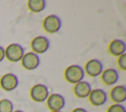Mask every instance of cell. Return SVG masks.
I'll list each match as a JSON object with an SVG mask.
<instances>
[{
    "label": "cell",
    "mask_w": 126,
    "mask_h": 112,
    "mask_svg": "<svg viewBox=\"0 0 126 112\" xmlns=\"http://www.w3.org/2000/svg\"><path fill=\"white\" fill-rule=\"evenodd\" d=\"M49 94V89L44 84H35L30 89V96L34 102L46 101Z\"/></svg>",
    "instance_id": "obj_3"
},
{
    "label": "cell",
    "mask_w": 126,
    "mask_h": 112,
    "mask_svg": "<svg viewBox=\"0 0 126 112\" xmlns=\"http://www.w3.org/2000/svg\"><path fill=\"white\" fill-rule=\"evenodd\" d=\"M46 105L50 111H61L65 106V97L59 93H51L46 99Z\"/></svg>",
    "instance_id": "obj_10"
},
{
    "label": "cell",
    "mask_w": 126,
    "mask_h": 112,
    "mask_svg": "<svg viewBox=\"0 0 126 112\" xmlns=\"http://www.w3.org/2000/svg\"><path fill=\"white\" fill-rule=\"evenodd\" d=\"M27 6L32 13H39L46 8V2L44 0H29Z\"/></svg>",
    "instance_id": "obj_15"
},
{
    "label": "cell",
    "mask_w": 126,
    "mask_h": 112,
    "mask_svg": "<svg viewBox=\"0 0 126 112\" xmlns=\"http://www.w3.org/2000/svg\"><path fill=\"white\" fill-rule=\"evenodd\" d=\"M50 46V41L46 36L43 35H37L34 36L31 41V48L32 52L39 55L45 53Z\"/></svg>",
    "instance_id": "obj_5"
},
{
    "label": "cell",
    "mask_w": 126,
    "mask_h": 112,
    "mask_svg": "<svg viewBox=\"0 0 126 112\" xmlns=\"http://www.w3.org/2000/svg\"><path fill=\"white\" fill-rule=\"evenodd\" d=\"M116 64L118 66V68L122 71H126V53L122 54L121 56L117 57V61Z\"/></svg>",
    "instance_id": "obj_18"
},
{
    "label": "cell",
    "mask_w": 126,
    "mask_h": 112,
    "mask_svg": "<svg viewBox=\"0 0 126 112\" xmlns=\"http://www.w3.org/2000/svg\"><path fill=\"white\" fill-rule=\"evenodd\" d=\"M14 104L10 99H0V112H13Z\"/></svg>",
    "instance_id": "obj_16"
},
{
    "label": "cell",
    "mask_w": 126,
    "mask_h": 112,
    "mask_svg": "<svg viewBox=\"0 0 126 112\" xmlns=\"http://www.w3.org/2000/svg\"><path fill=\"white\" fill-rule=\"evenodd\" d=\"M88 98H89L90 103L93 106L98 107V106H102L103 104L106 103V101L108 99V95H107V92L104 89L94 88V89H92Z\"/></svg>",
    "instance_id": "obj_9"
},
{
    "label": "cell",
    "mask_w": 126,
    "mask_h": 112,
    "mask_svg": "<svg viewBox=\"0 0 126 112\" xmlns=\"http://www.w3.org/2000/svg\"><path fill=\"white\" fill-rule=\"evenodd\" d=\"M5 59V48L0 45V63Z\"/></svg>",
    "instance_id": "obj_19"
},
{
    "label": "cell",
    "mask_w": 126,
    "mask_h": 112,
    "mask_svg": "<svg viewBox=\"0 0 126 112\" xmlns=\"http://www.w3.org/2000/svg\"><path fill=\"white\" fill-rule=\"evenodd\" d=\"M62 27L61 19L54 14L46 16L42 21V28L47 33H55L60 30Z\"/></svg>",
    "instance_id": "obj_4"
},
{
    "label": "cell",
    "mask_w": 126,
    "mask_h": 112,
    "mask_svg": "<svg viewBox=\"0 0 126 112\" xmlns=\"http://www.w3.org/2000/svg\"><path fill=\"white\" fill-rule=\"evenodd\" d=\"M50 112H62V111H50Z\"/></svg>",
    "instance_id": "obj_22"
},
{
    "label": "cell",
    "mask_w": 126,
    "mask_h": 112,
    "mask_svg": "<svg viewBox=\"0 0 126 112\" xmlns=\"http://www.w3.org/2000/svg\"><path fill=\"white\" fill-rule=\"evenodd\" d=\"M83 69H84L85 75L92 78H95L100 76L101 72L103 71V64L98 59H91L86 62Z\"/></svg>",
    "instance_id": "obj_6"
},
{
    "label": "cell",
    "mask_w": 126,
    "mask_h": 112,
    "mask_svg": "<svg viewBox=\"0 0 126 112\" xmlns=\"http://www.w3.org/2000/svg\"><path fill=\"white\" fill-rule=\"evenodd\" d=\"M20 62L25 70L32 71V70H35L39 66L40 59L37 54L30 51V52H25V54Z\"/></svg>",
    "instance_id": "obj_7"
},
{
    "label": "cell",
    "mask_w": 126,
    "mask_h": 112,
    "mask_svg": "<svg viewBox=\"0 0 126 112\" xmlns=\"http://www.w3.org/2000/svg\"><path fill=\"white\" fill-rule=\"evenodd\" d=\"M110 99L117 104H123L126 100V86L124 84L114 85L109 92Z\"/></svg>",
    "instance_id": "obj_12"
},
{
    "label": "cell",
    "mask_w": 126,
    "mask_h": 112,
    "mask_svg": "<svg viewBox=\"0 0 126 112\" xmlns=\"http://www.w3.org/2000/svg\"><path fill=\"white\" fill-rule=\"evenodd\" d=\"M24 54L25 49L19 43H11L5 48V58L13 63L20 62Z\"/></svg>",
    "instance_id": "obj_2"
},
{
    "label": "cell",
    "mask_w": 126,
    "mask_h": 112,
    "mask_svg": "<svg viewBox=\"0 0 126 112\" xmlns=\"http://www.w3.org/2000/svg\"><path fill=\"white\" fill-rule=\"evenodd\" d=\"M85 72L82 66L73 64L68 66L64 71V79L69 84H77L79 82L84 81L85 78Z\"/></svg>",
    "instance_id": "obj_1"
},
{
    "label": "cell",
    "mask_w": 126,
    "mask_h": 112,
    "mask_svg": "<svg viewBox=\"0 0 126 112\" xmlns=\"http://www.w3.org/2000/svg\"><path fill=\"white\" fill-rule=\"evenodd\" d=\"M71 112H88V111H87V109H85L83 107H76Z\"/></svg>",
    "instance_id": "obj_20"
},
{
    "label": "cell",
    "mask_w": 126,
    "mask_h": 112,
    "mask_svg": "<svg viewBox=\"0 0 126 112\" xmlns=\"http://www.w3.org/2000/svg\"><path fill=\"white\" fill-rule=\"evenodd\" d=\"M100 80L105 85H114L119 80V73L114 68L103 69L100 74Z\"/></svg>",
    "instance_id": "obj_11"
},
{
    "label": "cell",
    "mask_w": 126,
    "mask_h": 112,
    "mask_svg": "<svg viewBox=\"0 0 126 112\" xmlns=\"http://www.w3.org/2000/svg\"><path fill=\"white\" fill-rule=\"evenodd\" d=\"M92 85L87 81H82L74 84L73 86V92L76 97L78 98H88L91 91H92Z\"/></svg>",
    "instance_id": "obj_13"
},
{
    "label": "cell",
    "mask_w": 126,
    "mask_h": 112,
    "mask_svg": "<svg viewBox=\"0 0 126 112\" xmlns=\"http://www.w3.org/2000/svg\"><path fill=\"white\" fill-rule=\"evenodd\" d=\"M13 112H24L23 110H14Z\"/></svg>",
    "instance_id": "obj_21"
},
{
    "label": "cell",
    "mask_w": 126,
    "mask_h": 112,
    "mask_svg": "<svg viewBox=\"0 0 126 112\" xmlns=\"http://www.w3.org/2000/svg\"><path fill=\"white\" fill-rule=\"evenodd\" d=\"M106 112H126V108L123 104L113 103L107 108Z\"/></svg>",
    "instance_id": "obj_17"
},
{
    "label": "cell",
    "mask_w": 126,
    "mask_h": 112,
    "mask_svg": "<svg viewBox=\"0 0 126 112\" xmlns=\"http://www.w3.org/2000/svg\"><path fill=\"white\" fill-rule=\"evenodd\" d=\"M19 85V79L13 73H6L0 78V87L4 91H13Z\"/></svg>",
    "instance_id": "obj_8"
},
{
    "label": "cell",
    "mask_w": 126,
    "mask_h": 112,
    "mask_svg": "<svg viewBox=\"0 0 126 112\" xmlns=\"http://www.w3.org/2000/svg\"><path fill=\"white\" fill-rule=\"evenodd\" d=\"M108 52L114 57H119L122 54H125L126 44L122 39H113L108 44Z\"/></svg>",
    "instance_id": "obj_14"
}]
</instances>
